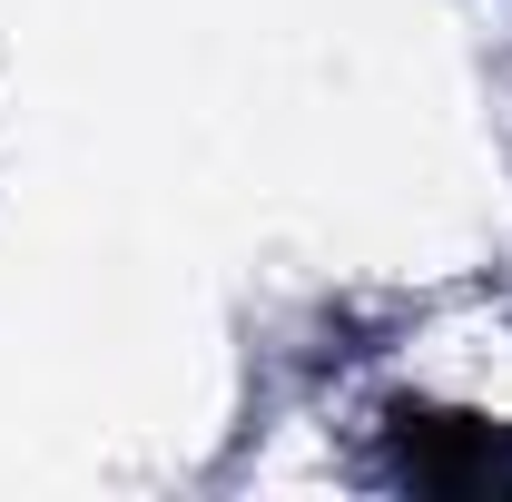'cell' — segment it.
Masks as SVG:
<instances>
[{"label": "cell", "mask_w": 512, "mask_h": 502, "mask_svg": "<svg viewBox=\"0 0 512 502\" xmlns=\"http://www.w3.org/2000/svg\"><path fill=\"white\" fill-rule=\"evenodd\" d=\"M394 453L424 493L453 502L512 493V424H483V414H394Z\"/></svg>", "instance_id": "6da1fadb"}]
</instances>
